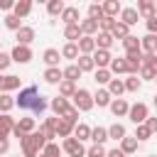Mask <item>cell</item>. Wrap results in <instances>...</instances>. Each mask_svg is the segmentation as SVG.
<instances>
[{"instance_id": "6125c7cd", "label": "cell", "mask_w": 157, "mask_h": 157, "mask_svg": "<svg viewBox=\"0 0 157 157\" xmlns=\"http://www.w3.org/2000/svg\"><path fill=\"white\" fill-rule=\"evenodd\" d=\"M152 103H155V108H157V93H155V101H152Z\"/></svg>"}, {"instance_id": "277c9868", "label": "cell", "mask_w": 157, "mask_h": 157, "mask_svg": "<svg viewBox=\"0 0 157 157\" xmlns=\"http://www.w3.org/2000/svg\"><path fill=\"white\" fill-rule=\"evenodd\" d=\"M61 150H64L69 157H86V147H83V142H78L74 135L66 137V140L61 142Z\"/></svg>"}, {"instance_id": "9f6ffc18", "label": "cell", "mask_w": 157, "mask_h": 157, "mask_svg": "<svg viewBox=\"0 0 157 157\" xmlns=\"http://www.w3.org/2000/svg\"><path fill=\"white\" fill-rule=\"evenodd\" d=\"M147 34H157V15L147 20Z\"/></svg>"}, {"instance_id": "603a6c76", "label": "cell", "mask_w": 157, "mask_h": 157, "mask_svg": "<svg viewBox=\"0 0 157 157\" xmlns=\"http://www.w3.org/2000/svg\"><path fill=\"white\" fill-rule=\"evenodd\" d=\"M42 59H44V64L52 69V66H59V59H61V52L59 49H44V54H42Z\"/></svg>"}, {"instance_id": "d6986e66", "label": "cell", "mask_w": 157, "mask_h": 157, "mask_svg": "<svg viewBox=\"0 0 157 157\" xmlns=\"http://www.w3.org/2000/svg\"><path fill=\"white\" fill-rule=\"evenodd\" d=\"M49 105H52V110L56 113V118H61V115H64V113L71 108V105H69V101H66L64 96H56V98H52V103H49Z\"/></svg>"}, {"instance_id": "003e7915", "label": "cell", "mask_w": 157, "mask_h": 157, "mask_svg": "<svg viewBox=\"0 0 157 157\" xmlns=\"http://www.w3.org/2000/svg\"><path fill=\"white\" fill-rule=\"evenodd\" d=\"M0 78H2V76H0Z\"/></svg>"}, {"instance_id": "7c38bea8", "label": "cell", "mask_w": 157, "mask_h": 157, "mask_svg": "<svg viewBox=\"0 0 157 157\" xmlns=\"http://www.w3.org/2000/svg\"><path fill=\"white\" fill-rule=\"evenodd\" d=\"M137 15H140V17H145V20L155 17V15H157L155 2H152V0H140V2H137Z\"/></svg>"}, {"instance_id": "ba28073f", "label": "cell", "mask_w": 157, "mask_h": 157, "mask_svg": "<svg viewBox=\"0 0 157 157\" xmlns=\"http://www.w3.org/2000/svg\"><path fill=\"white\" fill-rule=\"evenodd\" d=\"M10 56H12V61H17V64H27V61L32 59V49H29V47H22V44H15L12 52H10Z\"/></svg>"}, {"instance_id": "52a82bcc", "label": "cell", "mask_w": 157, "mask_h": 157, "mask_svg": "<svg viewBox=\"0 0 157 157\" xmlns=\"http://www.w3.org/2000/svg\"><path fill=\"white\" fill-rule=\"evenodd\" d=\"M56 125H59V118H44V120H42L39 132L47 137V142H54V137H56Z\"/></svg>"}, {"instance_id": "c3c4849f", "label": "cell", "mask_w": 157, "mask_h": 157, "mask_svg": "<svg viewBox=\"0 0 157 157\" xmlns=\"http://www.w3.org/2000/svg\"><path fill=\"white\" fill-rule=\"evenodd\" d=\"M150 137H152V132L147 130V125H145V123H142V125H137V130H135V140H137V142H142V140H150Z\"/></svg>"}, {"instance_id": "9c48e42d", "label": "cell", "mask_w": 157, "mask_h": 157, "mask_svg": "<svg viewBox=\"0 0 157 157\" xmlns=\"http://www.w3.org/2000/svg\"><path fill=\"white\" fill-rule=\"evenodd\" d=\"M78 25H81V34H83V37H96V34L101 32V27H98V20H91V17H86V20H81Z\"/></svg>"}, {"instance_id": "d6a6232c", "label": "cell", "mask_w": 157, "mask_h": 157, "mask_svg": "<svg viewBox=\"0 0 157 157\" xmlns=\"http://www.w3.org/2000/svg\"><path fill=\"white\" fill-rule=\"evenodd\" d=\"M61 20L64 25H78V7H66L61 12Z\"/></svg>"}, {"instance_id": "ac0fdd59", "label": "cell", "mask_w": 157, "mask_h": 157, "mask_svg": "<svg viewBox=\"0 0 157 157\" xmlns=\"http://www.w3.org/2000/svg\"><path fill=\"white\" fill-rule=\"evenodd\" d=\"M137 20H140L137 7H123V12H120V22H125L128 27H132V25H137Z\"/></svg>"}, {"instance_id": "681fc988", "label": "cell", "mask_w": 157, "mask_h": 157, "mask_svg": "<svg viewBox=\"0 0 157 157\" xmlns=\"http://www.w3.org/2000/svg\"><path fill=\"white\" fill-rule=\"evenodd\" d=\"M108 152H105V147L103 145H91L88 150H86V157H105Z\"/></svg>"}, {"instance_id": "816d5d0a", "label": "cell", "mask_w": 157, "mask_h": 157, "mask_svg": "<svg viewBox=\"0 0 157 157\" xmlns=\"http://www.w3.org/2000/svg\"><path fill=\"white\" fill-rule=\"evenodd\" d=\"M115 22H118V20H113V17H103V20L98 22V27H101V32H113Z\"/></svg>"}, {"instance_id": "f6af8a7d", "label": "cell", "mask_w": 157, "mask_h": 157, "mask_svg": "<svg viewBox=\"0 0 157 157\" xmlns=\"http://www.w3.org/2000/svg\"><path fill=\"white\" fill-rule=\"evenodd\" d=\"M39 157H61V147L56 142H47V147L39 152Z\"/></svg>"}, {"instance_id": "4fadbf2b", "label": "cell", "mask_w": 157, "mask_h": 157, "mask_svg": "<svg viewBox=\"0 0 157 157\" xmlns=\"http://www.w3.org/2000/svg\"><path fill=\"white\" fill-rule=\"evenodd\" d=\"M15 39H17V44H22V47H29V44H32V39H34V29L25 25L20 32H15Z\"/></svg>"}, {"instance_id": "3957f363", "label": "cell", "mask_w": 157, "mask_h": 157, "mask_svg": "<svg viewBox=\"0 0 157 157\" xmlns=\"http://www.w3.org/2000/svg\"><path fill=\"white\" fill-rule=\"evenodd\" d=\"M74 108H76L78 113L91 110V108H93V96H91L86 88H78V91L74 93Z\"/></svg>"}, {"instance_id": "f907efd6", "label": "cell", "mask_w": 157, "mask_h": 157, "mask_svg": "<svg viewBox=\"0 0 157 157\" xmlns=\"http://www.w3.org/2000/svg\"><path fill=\"white\" fill-rule=\"evenodd\" d=\"M142 66H147L157 74V54H142Z\"/></svg>"}, {"instance_id": "74e56055", "label": "cell", "mask_w": 157, "mask_h": 157, "mask_svg": "<svg viewBox=\"0 0 157 157\" xmlns=\"http://www.w3.org/2000/svg\"><path fill=\"white\" fill-rule=\"evenodd\" d=\"M5 27H7V29H12V32H20L25 25H22V20H20L17 15H12V12H10V15H5Z\"/></svg>"}, {"instance_id": "44dd1931", "label": "cell", "mask_w": 157, "mask_h": 157, "mask_svg": "<svg viewBox=\"0 0 157 157\" xmlns=\"http://www.w3.org/2000/svg\"><path fill=\"white\" fill-rule=\"evenodd\" d=\"M15 130V120L10 118V113H0V137H7Z\"/></svg>"}, {"instance_id": "91938a15", "label": "cell", "mask_w": 157, "mask_h": 157, "mask_svg": "<svg viewBox=\"0 0 157 157\" xmlns=\"http://www.w3.org/2000/svg\"><path fill=\"white\" fill-rule=\"evenodd\" d=\"M105 157H125V152H123L120 147H115V150H110V152H108Z\"/></svg>"}, {"instance_id": "4dcf8cb0", "label": "cell", "mask_w": 157, "mask_h": 157, "mask_svg": "<svg viewBox=\"0 0 157 157\" xmlns=\"http://www.w3.org/2000/svg\"><path fill=\"white\" fill-rule=\"evenodd\" d=\"M108 69H110V74H130V66H128L125 56H123V59H113Z\"/></svg>"}, {"instance_id": "836d02e7", "label": "cell", "mask_w": 157, "mask_h": 157, "mask_svg": "<svg viewBox=\"0 0 157 157\" xmlns=\"http://www.w3.org/2000/svg\"><path fill=\"white\" fill-rule=\"evenodd\" d=\"M123 49H125V54H130V52H142V47H140V39L137 37H125L123 39Z\"/></svg>"}, {"instance_id": "b9f144b4", "label": "cell", "mask_w": 157, "mask_h": 157, "mask_svg": "<svg viewBox=\"0 0 157 157\" xmlns=\"http://www.w3.org/2000/svg\"><path fill=\"white\" fill-rule=\"evenodd\" d=\"M93 81H96V83H110V81H113V74H110V69H96V74H93Z\"/></svg>"}, {"instance_id": "8d00e7d4", "label": "cell", "mask_w": 157, "mask_h": 157, "mask_svg": "<svg viewBox=\"0 0 157 157\" xmlns=\"http://www.w3.org/2000/svg\"><path fill=\"white\" fill-rule=\"evenodd\" d=\"M64 10H66V5H64L61 0H49V2H47V12H49L52 17H56V15L61 17V12H64Z\"/></svg>"}, {"instance_id": "be15d7a7", "label": "cell", "mask_w": 157, "mask_h": 157, "mask_svg": "<svg viewBox=\"0 0 157 157\" xmlns=\"http://www.w3.org/2000/svg\"><path fill=\"white\" fill-rule=\"evenodd\" d=\"M150 157H157V155H150Z\"/></svg>"}, {"instance_id": "7dc6e473", "label": "cell", "mask_w": 157, "mask_h": 157, "mask_svg": "<svg viewBox=\"0 0 157 157\" xmlns=\"http://www.w3.org/2000/svg\"><path fill=\"white\" fill-rule=\"evenodd\" d=\"M140 86H142V81H140L137 76H130V78H125V91H130V93H137V91H140Z\"/></svg>"}, {"instance_id": "484cf974", "label": "cell", "mask_w": 157, "mask_h": 157, "mask_svg": "<svg viewBox=\"0 0 157 157\" xmlns=\"http://www.w3.org/2000/svg\"><path fill=\"white\" fill-rule=\"evenodd\" d=\"M91 130H93V128H88L86 123H76V128H74V137H76L78 142L91 140Z\"/></svg>"}, {"instance_id": "bcb514c9", "label": "cell", "mask_w": 157, "mask_h": 157, "mask_svg": "<svg viewBox=\"0 0 157 157\" xmlns=\"http://www.w3.org/2000/svg\"><path fill=\"white\" fill-rule=\"evenodd\" d=\"M88 17L101 22V20L105 17V12H103V5H98V2H91V5H88Z\"/></svg>"}, {"instance_id": "d4e9b609", "label": "cell", "mask_w": 157, "mask_h": 157, "mask_svg": "<svg viewBox=\"0 0 157 157\" xmlns=\"http://www.w3.org/2000/svg\"><path fill=\"white\" fill-rule=\"evenodd\" d=\"M61 56H64V59H78V56H81L78 44H76V42H66V44L61 47Z\"/></svg>"}, {"instance_id": "680465c9", "label": "cell", "mask_w": 157, "mask_h": 157, "mask_svg": "<svg viewBox=\"0 0 157 157\" xmlns=\"http://www.w3.org/2000/svg\"><path fill=\"white\" fill-rule=\"evenodd\" d=\"M7 150H10V140L7 137H0V155H5Z\"/></svg>"}, {"instance_id": "83f0119b", "label": "cell", "mask_w": 157, "mask_h": 157, "mask_svg": "<svg viewBox=\"0 0 157 157\" xmlns=\"http://www.w3.org/2000/svg\"><path fill=\"white\" fill-rule=\"evenodd\" d=\"M103 12H105V17H113V20H115V15L123 12V7H120L118 0H105V2H103Z\"/></svg>"}, {"instance_id": "9a60e30c", "label": "cell", "mask_w": 157, "mask_h": 157, "mask_svg": "<svg viewBox=\"0 0 157 157\" xmlns=\"http://www.w3.org/2000/svg\"><path fill=\"white\" fill-rule=\"evenodd\" d=\"M110 103H113V96L108 93V88H98L96 91V96H93V105H98V108H110Z\"/></svg>"}, {"instance_id": "6f0895ef", "label": "cell", "mask_w": 157, "mask_h": 157, "mask_svg": "<svg viewBox=\"0 0 157 157\" xmlns=\"http://www.w3.org/2000/svg\"><path fill=\"white\" fill-rule=\"evenodd\" d=\"M145 125H147V130H150L152 135L157 132V118H147V120H145Z\"/></svg>"}, {"instance_id": "db71d44e", "label": "cell", "mask_w": 157, "mask_h": 157, "mask_svg": "<svg viewBox=\"0 0 157 157\" xmlns=\"http://www.w3.org/2000/svg\"><path fill=\"white\" fill-rule=\"evenodd\" d=\"M140 76H142L145 81H155V78H157V74H155L152 69H147V66H142V69H140Z\"/></svg>"}, {"instance_id": "30bf717a", "label": "cell", "mask_w": 157, "mask_h": 157, "mask_svg": "<svg viewBox=\"0 0 157 157\" xmlns=\"http://www.w3.org/2000/svg\"><path fill=\"white\" fill-rule=\"evenodd\" d=\"M110 61H113L110 52H105V49H96V52H93V64H96V69H108Z\"/></svg>"}, {"instance_id": "7402d4cb", "label": "cell", "mask_w": 157, "mask_h": 157, "mask_svg": "<svg viewBox=\"0 0 157 157\" xmlns=\"http://www.w3.org/2000/svg\"><path fill=\"white\" fill-rule=\"evenodd\" d=\"M113 42H115V39H113V34H110V32H98V34H96V47H98V49L110 52Z\"/></svg>"}, {"instance_id": "ffe728a7", "label": "cell", "mask_w": 157, "mask_h": 157, "mask_svg": "<svg viewBox=\"0 0 157 157\" xmlns=\"http://www.w3.org/2000/svg\"><path fill=\"white\" fill-rule=\"evenodd\" d=\"M74 128H76V125H74L71 120L59 118V125H56V137H64V140H66V137H71V135H74Z\"/></svg>"}, {"instance_id": "94428289", "label": "cell", "mask_w": 157, "mask_h": 157, "mask_svg": "<svg viewBox=\"0 0 157 157\" xmlns=\"http://www.w3.org/2000/svg\"><path fill=\"white\" fill-rule=\"evenodd\" d=\"M0 7H2V10H12L15 2H12V0H0Z\"/></svg>"}, {"instance_id": "ab89813d", "label": "cell", "mask_w": 157, "mask_h": 157, "mask_svg": "<svg viewBox=\"0 0 157 157\" xmlns=\"http://www.w3.org/2000/svg\"><path fill=\"white\" fill-rule=\"evenodd\" d=\"M76 91H78V88H76L74 81H61V83H59V96H64V98H69V96L74 98Z\"/></svg>"}, {"instance_id": "5bb4252c", "label": "cell", "mask_w": 157, "mask_h": 157, "mask_svg": "<svg viewBox=\"0 0 157 157\" xmlns=\"http://www.w3.org/2000/svg\"><path fill=\"white\" fill-rule=\"evenodd\" d=\"M76 44H78V52L81 54H88V56H93V52L98 49L96 47V37H81Z\"/></svg>"}, {"instance_id": "6da1fadb", "label": "cell", "mask_w": 157, "mask_h": 157, "mask_svg": "<svg viewBox=\"0 0 157 157\" xmlns=\"http://www.w3.org/2000/svg\"><path fill=\"white\" fill-rule=\"evenodd\" d=\"M15 105H20V108H25V110H32L34 115H42L49 103H47V98L39 93L37 86H25V88L20 91V96L15 98Z\"/></svg>"}, {"instance_id": "03108f58", "label": "cell", "mask_w": 157, "mask_h": 157, "mask_svg": "<svg viewBox=\"0 0 157 157\" xmlns=\"http://www.w3.org/2000/svg\"><path fill=\"white\" fill-rule=\"evenodd\" d=\"M155 83H157V78H155Z\"/></svg>"}, {"instance_id": "4316f807", "label": "cell", "mask_w": 157, "mask_h": 157, "mask_svg": "<svg viewBox=\"0 0 157 157\" xmlns=\"http://www.w3.org/2000/svg\"><path fill=\"white\" fill-rule=\"evenodd\" d=\"M29 10H32V2H29V0H20V2H15L12 15H17V17L22 20V17H27V15H29Z\"/></svg>"}, {"instance_id": "f1b7e54d", "label": "cell", "mask_w": 157, "mask_h": 157, "mask_svg": "<svg viewBox=\"0 0 157 157\" xmlns=\"http://www.w3.org/2000/svg\"><path fill=\"white\" fill-rule=\"evenodd\" d=\"M110 34H113V39H120V42H123V39H125V37H130V27H128V25H125V22H120V20H118V22H115V27H113V32H110Z\"/></svg>"}, {"instance_id": "8992f818", "label": "cell", "mask_w": 157, "mask_h": 157, "mask_svg": "<svg viewBox=\"0 0 157 157\" xmlns=\"http://www.w3.org/2000/svg\"><path fill=\"white\" fill-rule=\"evenodd\" d=\"M128 118H130L135 125H142V123L150 118V108H147L145 103H132V105H130V113H128Z\"/></svg>"}, {"instance_id": "e0dca14e", "label": "cell", "mask_w": 157, "mask_h": 157, "mask_svg": "<svg viewBox=\"0 0 157 157\" xmlns=\"http://www.w3.org/2000/svg\"><path fill=\"white\" fill-rule=\"evenodd\" d=\"M140 47H142V54H157V34H145L140 39Z\"/></svg>"}, {"instance_id": "60d3db41", "label": "cell", "mask_w": 157, "mask_h": 157, "mask_svg": "<svg viewBox=\"0 0 157 157\" xmlns=\"http://www.w3.org/2000/svg\"><path fill=\"white\" fill-rule=\"evenodd\" d=\"M76 66H78L81 71H93V69H96L93 56H88V54H81V56H78V61H76Z\"/></svg>"}, {"instance_id": "f546056e", "label": "cell", "mask_w": 157, "mask_h": 157, "mask_svg": "<svg viewBox=\"0 0 157 157\" xmlns=\"http://www.w3.org/2000/svg\"><path fill=\"white\" fill-rule=\"evenodd\" d=\"M64 37L69 39V42H78L83 34H81V25H66L64 27Z\"/></svg>"}, {"instance_id": "ee69618b", "label": "cell", "mask_w": 157, "mask_h": 157, "mask_svg": "<svg viewBox=\"0 0 157 157\" xmlns=\"http://www.w3.org/2000/svg\"><path fill=\"white\" fill-rule=\"evenodd\" d=\"M15 108V98L10 93H0V113H10Z\"/></svg>"}, {"instance_id": "7bdbcfd3", "label": "cell", "mask_w": 157, "mask_h": 157, "mask_svg": "<svg viewBox=\"0 0 157 157\" xmlns=\"http://www.w3.org/2000/svg\"><path fill=\"white\" fill-rule=\"evenodd\" d=\"M108 137H110V140H118V142H120V140L125 137V128H123L120 123H113V125L108 128Z\"/></svg>"}, {"instance_id": "d590c367", "label": "cell", "mask_w": 157, "mask_h": 157, "mask_svg": "<svg viewBox=\"0 0 157 157\" xmlns=\"http://www.w3.org/2000/svg\"><path fill=\"white\" fill-rule=\"evenodd\" d=\"M137 145H140V142H137L135 137H128V135L120 140V150H123L125 155H132V152H137Z\"/></svg>"}, {"instance_id": "11a10c76", "label": "cell", "mask_w": 157, "mask_h": 157, "mask_svg": "<svg viewBox=\"0 0 157 157\" xmlns=\"http://www.w3.org/2000/svg\"><path fill=\"white\" fill-rule=\"evenodd\" d=\"M10 64H12V56H10V54H2V52H0V71H5V69H7Z\"/></svg>"}, {"instance_id": "e7e4bbea", "label": "cell", "mask_w": 157, "mask_h": 157, "mask_svg": "<svg viewBox=\"0 0 157 157\" xmlns=\"http://www.w3.org/2000/svg\"><path fill=\"white\" fill-rule=\"evenodd\" d=\"M155 10H157V2H155Z\"/></svg>"}, {"instance_id": "8fae6325", "label": "cell", "mask_w": 157, "mask_h": 157, "mask_svg": "<svg viewBox=\"0 0 157 157\" xmlns=\"http://www.w3.org/2000/svg\"><path fill=\"white\" fill-rule=\"evenodd\" d=\"M110 113H113L115 118H123V115H128V113H130V105H128V101H125V98H113V103H110Z\"/></svg>"}, {"instance_id": "7a4b0ae2", "label": "cell", "mask_w": 157, "mask_h": 157, "mask_svg": "<svg viewBox=\"0 0 157 157\" xmlns=\"http://www.w3.org/2000/svg\"><path fill=\"white\" fill-rule=\"evenodd\" d=\"M20 145H22V157H39V152L47 147V137H44L39 130H34V132H29Z\"/></svg>"}, {"instance_id": "cb8c5ba5", "label": "cell", "mask_w": 157, "mask_h": 157, "mask_svg": "<svg viewBox=\"0 0 157 157\" xmlns=\"http://www.w3.org/2000/svg\"><path fill=\"white\" fill-rule=\"evenodd\" d=\"M44 81H47V83H61V81H64V69H59V66L47 69V71H44Z\"/></svg>"}, {"instance_id": "e575fe53", "label": "cell", "mask_w": 157, "mask_h": 157, "mask_svg": "<svg viewBox=\"0 0 157 157\" xmlns=\"http://www.w3.org/2000/svg\"><path fill=\"white\" fill-rule=\"evenodd\" d=\"M108 93H110V96H118V98H120V96L125 93V81H123V78H113V81L108 83Z\"/></svg>"}, {"instance_id": "1f68e13d", "label": "cell", "mask_w": 157, "mask_h": 157, "mask_svg": "<svg viewBox=\"0 0 157 157\" xmlns=\"http://www.w3.org/2000/svg\"><path fill=\"white\" fill-rule=\"evenodd\" d=\"M91 140H93V145H103L105 140H110V137H108V128H101V125L93 128V130H91Z\"/></svg>"}, {"instance_id": "2e32d148", "label": "cell", "mask_w": 157, "mask_h": 157, "mask_svg": "<svg viewBox=\"0 0 157 157\" xmlns=\"http://www.w3.org/2000/svg\"><path fill=\"white\" fill-rule=\"evenodd\" d=\"M15 88H20V76H2L0 78V93H10V91H15Z\"/></svg>"}, {"instance_id": "5b68a950", "label": "cell", "mask_w": 157, "mask_h": 157, "mask_svg": "<svg viewBox=\"0 0 157 157\" xmlns=\"http://www.w3.org/2000/svg\"><path fill=\"white\" fill-rule=\"evenodd\" d=\"M29 132H34V118H20L17 123H15V130H12V135L22 142Z\"/></svg>"}, {"instance_id": "f5cc1de1", "label": "cell", "mask_w": 157, "mask_h": 157, "mask_svg": "<svg viewBox=\"0 0 157 157\" xmlns=\"http://www.w3.org/2000/svg\"><path fill=\"white\" fill-rule=\"evenodd\" d=\"M61 118H64V120H71V123L76 125V120H78V110H76V108L71 105V108H69V110H66V113H64Z\"/></svg>"}, {"instance_id": "f35d334b", "label": "cell", "mask_w": 157, "mask_h": 157, "mask_svg": "<svg viewBox=\"0 0 157 157\" xmlns=\"http://www.w3.org/2000/svg\"><path fill=\"white\" fill-rule=\"evenodd\" d=\"M81 74H83V71H81L76 64H71V66L64 69V81H74V83H76V81L81 78Z\"/></svg>"}]
</instances>
